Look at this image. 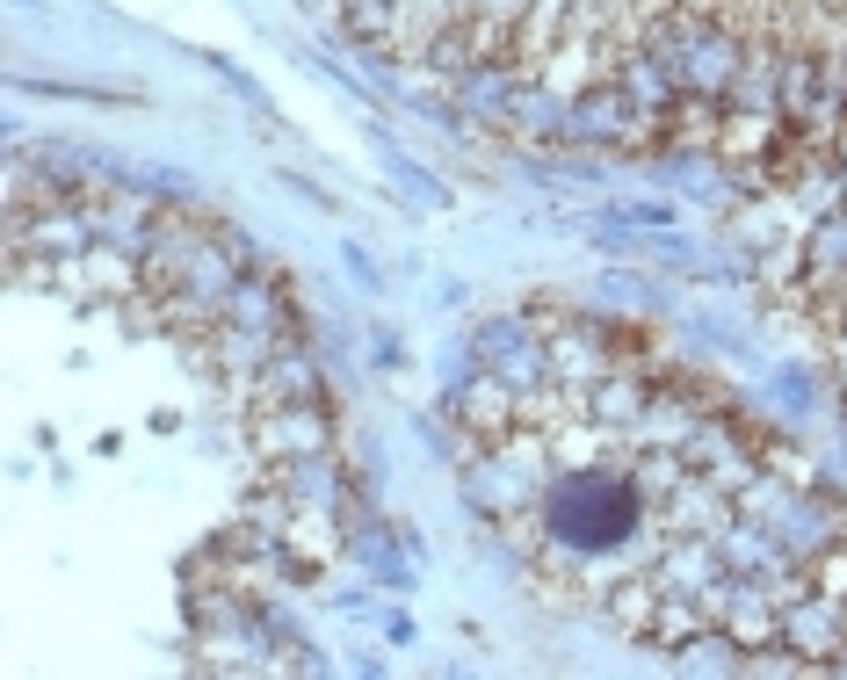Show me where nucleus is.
I'll return each mask as SVG.
<instances>
[{"label":"nucleus","instance_id":"1","mask_svg":"<svg viewBox=\"0 0 847 680\" xmlns=\"http://www.w3.org/2000/svg\"><path fill=\"white\" fill-rule=\"evenodd\" d=\"M442 427L471 514L565 615L695 666L847 673V500L645 333L522 304Z\"/></svg>","mask_w":847,"mask_h":680}]
</instances>
